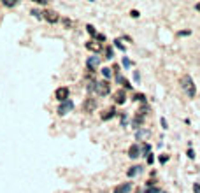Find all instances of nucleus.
Instances as JSON below:
<instances>
[{
  "label": "nucleus",
  "mask_w": 200,
  "mask_h": 193,
  "mask_svg": "<svg viewBox=\"0 0 200 193\" xmlns=\"http://www.w3.org/2000/svg\"><path fill=\"white\" fill-rule=\"evenodd\" d=\"M181 86L182 90L186 91V95L190 97V99H193L197 95V88H195V83H193V79H191L188 74H184V76L181 77Z\"/></svg>",
  "instance_id": "nucleus-1"
},
{
  "label": "nucleus",
  "mask_w": 200,
  "mask_h": 193,
  "mask_svg": "<svg viewBox=\"0 0 200 193\" xmlns=\"http://www.w3.org/2000/svg\"><path fill=\"white\" fill-rule=\"evenodd\" d=\"M93 90L97 91V95L105 97V95H109V91H111V84L107 81H97V83H93Z\"/></svg>",
  "instance_id": "nucleus-2"
},
{
  "label": "nucleus",
  "mask_w": 200,
  "mask_h": 193,
  "mask_svg": "<svg viewBox=\"0 0 200 193\" xmlns=\"http://www.w3.org/2000/svg\"><path fill=\"white\" fill-rule=\"evenodd\" d=\"M54 97H56V100H60V102H67V100H69V88H67V86L58 88V90L54 91Z\"/></svg>",
  "instance_id": "nucleus-3"
},
{
  "label": "nucleus",
  "mask_w": 200,
  "mask_h": 193,
  "mask_svg": "<svg viewBox=\"0 0 200 193\" xmlns=\"http://www.w3.org/2000/svg\"><path fill=\"white\" fill-rule=\"evenodd\" d=\"M72 107H74V104H72L70 100H67V102H62V105L58 107V114H60V116H63V114H67V112L70 111Z\"/></svg>",
  "instance_id": "nucleus-4"
},
{
  "label": "nucleus",
  "mask_w": 200,
  "mask_h": 193,
  "mask_svg": "<svg viewBox=\"0 0 200 193\" xmlns=\"http://www.w3.org/2000/svg\"><path fill=\"white\" fill-rule=\"evenodd\" d=\"M132 191V183H123V184H118L114 188V193H130Z\"/></svg>",
  "instance_id": "nucleus-5"
},
{
  "label": "nucleus",
  "mask_w": 200,
  "mask_h": 193,
  "mask_svg": "<svg viewBox=\"0 0 200 193\" xmlns=\"http://www.w3.org/2000/svg\"><path fill=\"white\" fill-rule=\"evenodd\" d=\"M86 65H88L90 70H95V69L100 65V58H98V56H90L88 62H86Z\"/></svg>",
  "instance_id": "nucleus-6"
},
{
  "label": "nucleus",
  "mask_w": 200,
  "mask_h": 193,
  "mask_svg": "<svg viewBox=\"0 0 200 193\" xmlns=\"http://www.w3.org/2000/svg\"><path fill=\"white\" fill-rule=\"evenodd\" d=\"M83 107H85L86 112H93L95 109H97V100H95V99H88L85 102V105H83Z\"/></svg>",
  "instance_id": "nucleus-7"
},
{
  "label": "nucleus",
  "mask_w": 200,
  "mask_h": 193,
  "mask_svg": "<svg viewBox=\"0 0 200 193\" xmlns=\"http://www.w3.org/2000/svg\"><path fill=\"white\" fill-rule=\"evenodd\" d=\"M128 156L130 158H139V156H141V148H139V144H132V146H130Z\"/></svg>",
  "instance_id": "nucleus-8"
},
{
  "label": "nucleus",
  "mask_w": 200,
  "mask_h": 193,
  "mask_svg": "<svg viewBox=\"0 0 200 193\" xmlns=\"http://www.w3.org/2000/svg\"><path fill=\"white\" fill-rule=\"evenodd\" d=\"M114 102L116 104H125L126 102V95H125V90H118L114 93Z\"/></svg>",
  "instance_id": "nucleus-9"
},
{
  "label": "nucleus",
  "mask_w": 200,
  "mask_h": 193,
  "mask_svg": "<svg viewBox=\"0 0 200 193\" xmlns=\"http://www.w3.org/2000/svg\"><path fill=\"white\" fill-rule=\"evenodd\" d=\"M42 18H46L49 23H56L58 21V14L54 13V11H46V13L42 14Z\"/></svg>",
  "instance_id": "nucleus-10"
},
{
  "label": "nucleus",
  "mask_w": 200,
  "mask_h": 193,
  "mask_svg": "<svg viewBox=\"0 0 200 193\" xmlns=\"http://www.w3.org/2000/svg\"><path fill=\"white\" fill-rule=\"evenodd\" d=\"M86 48H88L90 51H93V53H97V51H100V49H102V46H100V42H95V41H91V42H86Z\"/></svg>",
  "instance_id": "nucleus-11"
},
{
  "label": "nucleus",
  "mask_w": 200,
  "mask_h": 193,
  "mask_svg": "<svg viewBox=\"0 0 200 193\" xmlns=\"http://www.w3.org/2000/svg\"><path fill=\"white\" fill-rule=\"evenodd\" d=\"M114 114H116V111H114V109H107V111L105 112H104V114H102V119H104V121H105V119H109V118H112V116H114Z\"/></svg>",
  "instance_id": "nucleus-12"
},
{
  "label": "nucleus",
  "mask_w": 200,
  "mask_h": 193,
  "mask_svg": "<svg viewBox=\"0 0 200 193\" xmlns=\"http://www.w3.org/2000/svg\"><path fill=\"white\" fill-rule=\"evenodd\" d=\"M139 172H141V167H139V165H135V167H130V169H128V172H126V174H128L130 177H133V175H137Z\"/></svg>",
  "instance_id": "nucleus-13"
},
{
  "label": "nucleus",
  "mask_w": 200,
  "mask_h": 193,
  "mask_svg": "<svg viewBox=\"0 0 200 193\" xmlns=\"http://www.w3.org/2000/svg\"><path fill=\"white\" fill-rule=\"evenodd\" d=\"M147 137H149V130H144V128H142V130H139V132H137V139H139V140L147 139Z\"/></svg>",
  "instance_id": "nucleus-14"
},
{
  "label": "nucleus",
  "mask_w": 200,
  "mask_h": 193,
  "mask_svg": "<svg viewBox=\"0 0 200 193\" xmlns=\"http://www.w3.org/2000/svg\"><path fill=\"white\" fill-rule=\"evenodd\" d=\"M102 74H104V77H111V74H112V72H111V69L104 67V69H102Z\"/></svg>",
  "instance_id": "nucleus-15"
},
{
  "label": "nucleus",
  "mask_w": 200,
  "mask_h": 193,
  "mask_svg": "<svg viewBox=\"0 0 200 193\" xmlns=\"http://www.w3.org/2000/svg\"><path fill=\"white\" fill-rule=\"evenodd\" d=\"M186 155H188V158H190V160H195V151H193V149H188Z\"/></svg>",
  "instance_id": "nucleus-16"
},
{
  "label": "nucleus",
  "mask_w": 200,
  "mask_h": 193,
  "mask_svg": "<svg viewBox=\"0 0 200 193\" xmlns=\"http://www.w3.org/2000/svg\"><path fill=\"white\" fill-rule=\"evenodd\" d=\"M144 193H160V190L156 188V186H153V188H147Z\"/></svg>",
  "instance_id": "nucleus-17"
},
{
  "label": "nucleus",
  "mask_w": 200,
  "mask_h": 193,
  "mask_svg": "<svg viewBox=\"0 0 200 193\" xmlns=\"http://www.w3.org/2000/svg\"><path fill=\"white\" fill-rule=\"evenodd\" d=\"M190 33H191L190 30H182V32H179L177 35H179V37H184V35H190Z\"/></svg>",
  "instance_id": "nucleus-18"
},
{
  "label": "nucleus",
  "mask_w": 200,
  "mask_h": 193,
  "mask_svg": "<svg viewBox=\"0 0 200 193\" xmlns=\"http://www.w3.org/2000/svg\"><path fill=\"white\" fill-rule=\"evenodd\" d=\"M193 191H195V193H200V184H198V183L193 184Z\"/></svg>",
  "instance_id": "nucleus-19"
},
{
  "label": "nucleus",
  "mask_w": 200,
  "mask_h": 193,
  "mask_svg": "<svg viewBox=\"0 0 200 193\" xmlns=\"http://www.w3.org/2000/svg\"><path fill=\"white\" fill-rule=\"evenodd\" d=\"M135 100H141V102H144V100H146V97H144V95H135Z\"/></svg>",
  "instance_id": "nucleus-20"
},
{
  "label": "nucleus",
  "mask_w": 200,
  "mask_h": 193,
  "mask_svg": "<svg viewBox=\"0 0 200 193\" xmlns=\"http://www.w3.org/2000/svg\"><path fill=\"white\" fill-rule=\"evenodd\" d=\"M86 28H88V32H90V33H91V35H97V33H95V28L91 27V25H88V27H86Z\"/></svg>",
  "instance_id": "nucleus-21"
},
{
  "label": "nucleus",
  "mask_w": 200,
  "mask_h": 193,
  "mask_svg": "<svg viewBox=\"0 0 200 193\" xmlns=\"http://www.w3.org/2000/svg\"><path fill=\"white\" fill-rule=\"evenodd\" d=\"M105 53H107V56H105V58H112V49H111V48H107V51H105Z\"/></svg>",
  "instance_id": "nucleus-22"
},
{
  "label": "nucleus",
  "mask_w": 200,
  "mask_h": 193,
  "mask_svg": "<svg viewBox=\"0 0 200 193\" xmlns=\"http://www.w3.org/2000/svg\"><path fill=\"white\" fill-rule=\"evenodd\" d=\"M142 151L144 153H149V144H142Z\"/></svg>",
  "instance_id": "nucleus-23"
},
{
  "label": "nucleus",
  "mask_w": 200,
  "mask_h": 193,
  "mask_svg": "<svg viewBox=\"0 0 200 193\" xmlns=\"http://www.w3.org/2000/svg\"><path fill=\"white\" fill-rule=\"evenodd\" d=\"M123 65H125V67H130V60L128 58H123Z\"/></svg>",
  "instance_id": "nucleus-24"
},
{
  "label": "nucleus",
  "mask_w": 200,
  "mask_h": 193,
  "mask_svg": "<svg viewBox=\"0 0 200 193\" xmlns=\"http://www.w3.org/2000/svg\"><path fill=\"white\" fill-rule=\"evenodd\" d=\"M116 46H118V48H120V49H123V51H125V46H123V44H121V42H120V41H116Z\"/></svg>",
  "instance_id": "nucleus-25"
},
{
  "label": "nucleus",
  "mask_w": 200,
  "mask_h": 193,
  "mask_svg": "<svg viewBox=\"0 0 200 193\" xmlns=\"http://www.w3.org/2000/svg\"><path fill=\"white\" fill-rule=\"evenodd\" d=\"M133 16V18H139V11H132V13H130Z\"/></svg>",
  "instance_id": "nucleus-26"
},
{
  "label": "nucleus",
  "mask_w": 200,
  "mask_h": 193,
  "mask_svg": "<svg viewBox=\"0 0 200 193\" xmlns=\"http://www.w3.org/2000/svg\"><path fill=\"white\" fill-rule=\"evenodd\" d=\"M153 160H155V158H153V155H149V156H147V163H153Z\"/></svg>",
  "instance_id": "nucleus-27"
},
{
  "label": "nucleus",
  "mask_w": 200,
  "mask_h": 193,
  "mask_svg": "<svg viewBox=\"0 0 200 193\" xmlns=\"http://www.w3.org/2000/svg\"><path fill=\"white\" fill-rule=\"evenodd\" d=\"M195 9H197V11H200V4H197V5H195Z\"/></svg>",
  "instance_id": "nucleus-28"
}]
</instances>
